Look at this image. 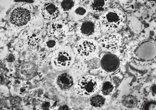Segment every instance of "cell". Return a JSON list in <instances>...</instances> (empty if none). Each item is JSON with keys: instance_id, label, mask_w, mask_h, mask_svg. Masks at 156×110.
<instances>
[{"instance_id": "12", "label": "cell", "mask_w": 156, "mask_h": 110, "mask_svg": "<svg viewBox=\"0 0 156 110\" xmlns=\"http://www.w3.org/2000/svg\"><path fill=\"white\" fill-rule=\"evenodd\" d=\"M42 15L45 20L51 22L58 18L60 16V12L56 4L50 3L46 4L43 7Z\"/></svg>"}, {"instance_id": "19", "label": "cell", "mask_w": 156, "mask_h": 110, "mask_svg": "<svg viewBox=\"0 0 156 110\" xmlns=\"http://www.w3.org/2000/svg\"><path fill=\"white\" fill-rule=\"evenodd\" d=\"M114 86L113 84L110 82H105L102 86L101 92L104 95H108L111 94L114 90Z\"/></svg>"}, {"instance_id": "5", "label": "cell", "mask_w": 156, "mask_h": 110, "mask_svg": "<svg viewBox=\"0 0 156 110\" xmlns=\"http://www.w3.org/2000/svg\"><path fill=\"white\" fill-rule=\"evenodd\" d=\"M101 86L98 78L92 75L82 77L75 84V92L79 96L88 97L98 91Z\"/></svg>"}, {"instance_id": "1", "label": "cell", "mask_w": 156, "mask_h": 110, "mask_svg": "<svg viewBox=\"0 0 156 110\" xmlns=\"http://www.w3.org/2000/svg\"><path fill=\"white\" fill-rule=\"evenodd\" d=\"M126 21V16L124 12L118 9H112L100 16L99 22L103 33H112L122 28Z\"/></svg>"}, {"instance_id": "4", "label": "cell", "mask_w": 156, "mask_h": 110, "mask_svg": "<svg viewBox=\"0 0 156 110\" xmlns=\"http://www.w3.org/2000/svg\"><path fill=\"white\" fill-rule=\"evenodd\" d=\"M76 33L82 39H93L98 37L101 34L99 21L89 15L78 25Z\"/></svg>"}, {"instance_id": "18", "label": "cell", "mask_w": 156, "mask_h": 110, "mask_svg": "<svg viewBox=\"0 0 156 110\" xmlns=\"http://www.w3.org/2000/svg\"><path fill=\"white\" fill-rule=\"evenodd\" d=\"M74 1H62L60 3V8L63 12H67L70 11L75 6Z\"/></svg>"}, {"instance_id": "15", "label": "cell", "mask_w": 156, "mask_h": 110, "mask_svg": "<svg viewBox=\"0 0 156 110\" xmlns=\"http://www.w3.org/2000/svg\"><path fill=\"white\" fill-rule=\"evenodd\" d=\"M45 47L48 50H54L57 48L58 45V41L57 39L53 37L46 38L43 43Z\"/></svg>"}, {"instance_id": "23", "label": "cell", "mask_w": 156, "mask_h": 110, "mask_svg": "<svg viewBox=\"0 0 156 110\" xmlns=\"http://www.w3.org/2000/svg\"><path fill=\"white\" fill-rule=\"evenodd\" d=\"M58 110H69V108H68L67 105H65L60 107V108H59Z\"/></svg>"}, {"instance_id": "3", "label": "cell", "mask_w": 156, "mask_h": 110, "mask_svg": "<svg viewBox=\"0 0 156 110\" xmlns=\"http://www.w3.org/2000/svg\"><path fill=\"white\" fill-rule=\"evenodd\" d=\"M99 44L94 39H82L76 43L73 51L75 56L82 60H89L97 56Z\"/></svg>"}, {"instance_id": "8", "label": "cell", "mask_w": 156, "mask_h": 110, "mask_svg": "<svg viewBox=\"0 0 156 110\" xmlns=\"http://www.w3.org/2000/svg\"><path fill=\"white\" fill-rule=\"evenodd\" d=\"M136 55L143 60H151L156 55V45L150 42H144L140 45L136 50Z\"/></svg>"}, {"instance_id": "24", "label": "cell", "mask_w": 156, "mask_h": 110, "mask_svg": "<svg viewBox=\"0 0 156 110\" xmlns=\"http://www.w3.org/2000/svg\"><path fill=\"white\" fill-rule=\"evenodd\" d=\"M151 90H152V92H154V95H155V94H156V85H155L153 86L152 88H151Z\"/></svg>"}, {"instance_id": "14", "label": "cell", "mask_w": 156, "mask_h": 110, "mask_svg": "<svg viewBox=\"0 0 156 110\" xmlns=\"http://www.w3.org/2000/svg\"><path fill=\"white\" fill-rule=\"evenodd\" d=\"M56 83L60 89L67 90L73 87L74 84V79L69 73H62L57 77Z\"/></svg>"}, {"instance_id": "20", "label": "cell", "mask_w": 156, "mask_h": 110, "mask_svg": "<svg viewBox=\"0 0 156 110\" xmlns=\"http://www.w3.org/2000/svg\"><path fill=\"white\" fill-rule=\"evenodd\" d=\"M28 41L29 44L33 45V46H36L39 44L40 41V39L37 34L34 33L31 34L29 36Z\"/></svg>"}, {"instance_id": "13", "label": "cell", "mask_w": 156, "mask_h": 110, "mask_svg": "<svg viewBox=\"0 0 156 110\" xmlns=\"http://www.w3.org/2000/svg\"><path fill=\"white\" fill-rule=\"evenodd\" d=\"M88 12L87 8L84 6L75 5L69 11V19L75 21L83 20L87 17Z\"/></svg>"}, {"instance_id": "16", "label": "cell", "mask_w": 156, "mask_h": 110, "mask_svg": "<svg viewBox=\"0 0 156 110\" xmlns=\"http://www.w3.org/2000/svg\"><path fill=\"white\" fill-rule=\"evenodd\" d=\"M124 106L128 108H134L137 105V100L133 96H128L123 100Z\"/></svg>"}, {"instance_id": "9", "label": "cell", "mask_w": 156, "mask_h": 110, "mask_svg": "<svg viewBox=\"0 0 156 110\" xmlns=\"http://www.w3.org/2000/svg\"><path fill=\"white\" fill-rule=\"evenodd\" d=\"M101 64L103 70L111 73L118 69L120 65V61L115 55L107 53L101 58Z\"/></svg>"}, {"instance_id": "6", "label": "cell", "mask_w": 156, "mask_h": 110, "mask_svg": "<svg viewBox=\"0 0 156 110\" xmlns=\"http://www.w3.org/2000/svg\"><path fill=\"white\" fill-rule=\"evenodd\" d=\"M98 41L99 46L103 50L113 52L121 46L122 39L119 34L112 33L105 34L100 37Z\"/></svg>"}, {"instance_id": "11", "label": "cell", "mask_w": 156, "mask_h": 110, "mask_svg": "<svg viewBox=\"0 0 156 110\" xmlns=\"http://www.w3.org/2000/svg\"><path fill=\"white\" fill-rule=\"evenodd\" d=\"M109 5V1L107 0H94L90 1L87 5V10L89 12L95 15H99L107 11Z\"/></svg>"}, {"instance_id": "21", "label": "cell", "mask_w": 156, "mask_h": 110, "mask_svg": "<svg viewBox=\"0 0 156 110\" xmlns=\"http://www.w3.org/2000/svg\"><path fill=\"white\" fill-rule=\"evenodd\" d=\"M156 103L154 101H150L146 103L142 108V110H156Z\"/></svg>"}, {"instance_id": "10", "label": "cell", "mask_w": 156, "mask_h": 110, "mask_svg": "<svg viewBox=\"0 0 156 110\" xmlns=\"http://www.w3.org/2000/svg\"><path fill=\"white\" fill-rule=\"evenodd\" d=\"M67 32V26L62 21L52 22L48 26V33L51 37L56 39H60L64 37Z\"/></svg>"}, {"instance_id": "7", "label": "cell", "mask_w": 156, "mask_h": 110, "mask_svg": "<svg viewBox=\"0 0 156 110\" xmlns=\"http://www.w3.org/2000/svg\"><path fill=\"white\" fill-rule=\"evenodd\" d=\"M31 19V14L29 10L23 7H17L12 9L9 15V22L15 27L25 26Z\"/></svg>"}, {"instance_id": "17", "label": "cell", "mask_w": 156, "mask_h": 110, "mask_svg": "<svg viewBox=\"0 0 156 110\" xmlns=\"http://www.w3.org/2000/svg\"><path fill=\"white\" fill-rule=\"evenodd\" d=\"M90 103L92 105L93 107H101L104 105L105 102V99L104 97L101 95H96V96L93 97L92 98L90 99Z\"/></svg>"}, {"instance_id": "2", "label": "cell", "mask_w": 156, "mask_h": 110, "mask_svg": "<svg viewBox=\"0 0 156 110\" xmlns=\"http://www.w3.org/2000/svg\"><path fill=\"white\" fill-rule=\"evenodd\" d=\"M75 60V55L73 50L68 46H62L54 53L51 64L55 69L64 71L71 67Z\"/></svg>"}, {"instance_id": "22", "label": "cell", "mask_w": 156, "mask_h": 110, "mask_svg": "<svg viewBox=\"0 0 156 110\" xmlns=\"http://www.w3.org/2000/svg\"><path fill=\"white\" fill-rule=\"evenodd\" d=\"M50 108V103L48 102H45L41 105V108L42 110H49Z\"/></svg>"}]
</instances>
